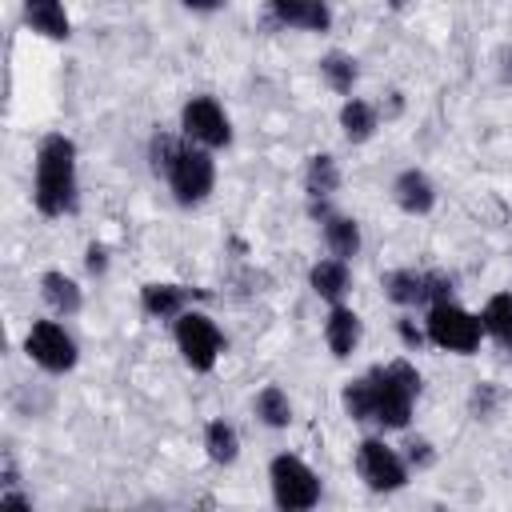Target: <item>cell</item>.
<instances>
[{
	"mask_svg": "<svg viewBox=\"0 0 512 512\" xmlns=\"http://www.w3.org/2000/svg\"><path fill=\"white\" fill-rule=\"evenodd\" d=\"M252 416H256V424H264L268 432H284V428H292V420H296V404H292V396H288L280 384H264V388L252 396Z\"/></svg>",
	"mask_w": 512,
	"mask_h": 512,
	"instance_id": "obj_23",
	"label": "cell"
},
{
	"mask_svg": "<svg viewBox=\"0 0 512 512\" xmlns=\"http://www.w3.org/2000/svg\"><path fill=\"white\" fill-rule=\"evenodd\" d=\"M20 16H24L28 32H36L44 40H56L60 44V40L72 36V16H68V8L60 0H28L20 8Z\"/></svg>",
	"mask_w": 512,
	"mask_h": 512,
	"instance_id": "obj_21",
	"label": "cell"
},
{
	"mask_svg": "<svg viewBox=\"0 0 512 512\" xmlns=\"http://www.w3.org/2000/svg\"><path fill=\"white\" fill-rule=\"evenodd\" d=\"M216 172H220L216 168V152L196 148V144L184 140V148H180V156H176V164H172L164 184H168V192H172V200L180 208H200L216 192Z\"/></svg>",
	"mask_w": 512,
	"mask_h": 512,
	"instance_id": "obj_9",
	"label": "cell"
},
{
	"mask_svg": "<svg viewBox=\"0 0 512 512\" xmlns=\"http://www.w3.org/2000/svg\"><path fill=\"white\" fill-rule=\"evenodd\" d=\"M400 456H404V464H408L412 472H428V468H436V460H440L436 444H432L428 436H420V432H404Z\"/></svg>",
	"mask_w": 512,
	"mask_h": 512,
	"instance_id": "obj_28",
	"label": "cell"
},
{
	"mask_svg": "<svg viewBox=\"0 0 512 512\" xmlns=\"http://www.w3.org/2000/svg\"><path fill=\"white\" fill-rule=\"evenodd\" d=\"M340 408H344V416H348L352 424H372L376 400H372V380H368V372L340 384Z\"/></svg>",
	"mask_w": 512,
	"mask_h": 512,
	"instance_id": "obj_25",
	"label": "cell"
},
{
	"mask_svg": "<svg viewBox=\"0 0 512 512\" xmlns=\"http://www.w3.org/2000/svg\"><path fill=\"white\" fill-rule=\"evenodd\" d=\"M36 288H40V300L48 304V312H52L56 320H64V324L84 312V284H80L72 272H64V268H44L40 280H36Z\"/></svg>",
	"mask_w": 512,
	"mask_h": 512,
	"instance_id": "obj_14",
	"label": "cell"
},
{
	"mask_svg": "<svg viewBox=\"0 0 512 512\" xmlns=\"http://www.w3.org/2000/svg\"><path fill=\"white\" fill-rule=\"evenodd\" d=\"M352 468L360 476V484L376 496H392L400 488H408L412 480V468L404 464L400 456V444H392L388 436H360L356 448H352Z\"/></svg>",
	"mask_w": 512,
	"mask_h": 512,
	"instance_id": "obj_4",
	"label": "cell"
},
{
	"mask_svg": "<svg viewBox=\"0 0 512 512\" xmlns=\"http://www.w3.org/2000/svg\"><path fill=\"white\" fill-rule=\"evenodd\" d=\"M480 324H484V336L492 344H500L504 352H512V288L504 292H492L480 308Z\"/></svg>",
	"mask_w": 512,
	"mask_h": 512,
	"instance_id": "obj_24",
	"label": "cell"
},
{
	"mask_svg": "<svg viewBox=\"0 0 512 512\" xmlns=\"http://www.w3.org/2000/svg\"><path fill=\"white\" fill-rule=\"evenodd\" d=\"M388 196H392V204H396L404 216H428V212L436 208V200H440L436 180H432L424 168H416V164H408V168H400V172L392 176Z\"/></svg>",
	"mask_w": 512,
	"mask_h": 512,
	"instance_id": "obj_11",
	"label": "cell"
},
{
	"mask_svg": "<svg viewBox=\"0 0 512 512\" xmlns=\"http://www.w3.org/2000/svg\"><path fill=\"white\" fill-rule=\"evenodd\" d=\"M320 240H324V252L336 256V260H344V264H352L364 252V228H360V220L348 216V212H340V208L320 224Z\"/></svg>",
	"mask_w": 512,
	"mask_h": 512,
	"instance_id": "obj_18",
	"label": "cell"
},
{
	"mask_svg": "<svg viewBox=\"0 0 512 512\" xmlns=\"http://www.w3.org/2000/svg\"><path fill=\"white\" fill-rule=\"evenodd\" d=\"M180 148H184V136H180V132H160V128H156V132L148 136V172H152L156 180H168V172H172Z\"/></svg>",
	"mask_w": 512,
	"mask_h": 512,
	"instance_id": "obj_26",
	"label": "cell"
},
{
	"mask_svg": "<svg viewBox=\"0 0 512 512\" xmlns=\"http://www.w3.org/2000/svg\"><path fill=\"white\" fill-rule=\"evenodd\" d=\"M108 268H112V248H108L104 240H88V244H84V272H88L92 280H104Z\"/></svg>",
	"mask_w": 512,
	"mask_h": 512,
	"instance_id": "obj_31",
	"label": "cell"
},
{
	"mask_svg": "<svg viewBox=\"0 0 512 512\" xmlns=\"http://www.w3.org/2000/svg\"><path fill=\"white\" fill-rule=\"evenodd\" d=\"M336 20L332 4L324 0H268L264 4V24L276 32H328Z\"/></svg>",
	"mask_w": 512,
	"mask_h": 512,
	"instance_id": "obj_10",
	"label": "cell"
},
{
	"mask_svg": "<svg viewBox=\"0 0 512 512\" xmlns=\"http://www.w3.org/2000/svg\"><path fill=\"white\" fill-rule=\"evenodd\" d=\"M504 404H508V392H504L496 380H476L472 392H468V416H472V420L492 424V420L504 412Z\"/></svg>",
	"mask_w": 512,
	"mask_h": 512,
	"instance_id": "obj_27",
	"label": "cell"
},
{
	"mask_svg": "<svg viewBox=\"0 0 512 512\" xmlns=\"http://www.w3.org/2000/svg\"><path fill=\"white\" fill-rule=\"evenodd\" d=\"M316 72H320V80H324V88H328L332 96H340V100L356 96V84H360V60H356L352 52H344V48H328V52H320Z\"/></svg>",
	"mask_w": 512,
	"mask_h": 512,
	"instance_id": "obj_20",
	"label": "cell"
},
{
	"mask_svg": "<svg viewBox=\"0 0 512 512\" xmlns=\"http://www.w3.org/2000/svg\"><path fill=\"white\" fill-rule=\"evenodd\" d=\"M424 332H428V348L452 352V356H472L488 340L484 324H480V312H472V308H464L456 300L428 308L424 312Z\"/></svg>",
	"mask_w": 512,
	"mask_h": 512,
	"instance_id": "obj_5",
	"label": "cell"
},
{
	"mask_svg": "<svg viewBox=\"0 0 512 512\" xmlns=\"http://www.w3.org/2000/svg\"><path fill=\"white\" fill-rule=\"evenodd\" d=\"M396 336H400L404 352H420V348H428V332H424V320H416L412 312H400V316H396Z\"/></svg>",
	"mask_w": 512,
	"mask_h": 512,
	"instance_id": "obj_30",
	"label": "cell"
},
{
	"mask_svg": "<svg viewBox=\"0 0 512 512\" xmlns=\"http://www.w3.org/2000/svg\"><path fill=\"white\" fill-rule=\"evenodd\" d=\"M368 380H372V424L380 428V436L388 432H408L412 428V412H416V400L424 392V372L416 368V360L408 356H392L384 364H372L368 368Z\"/></svg>",
	"mask_w": 512,
	"mask_h": 512,
	"instance_id": "obj_2",
	"label": "cell"
},
{
	"mask_svg": "<svg viewBox=\"0 0 512 512\" xmlns=\"http://www.w3.org/2000/svg\"><path fill=\"white\" fill-rule=\"evenodd\" d=\"M320 336H324V348L336 356V360H352V352L360 348L364 340V320L352 304H336L324 312V324H320Z\"/></svg>",
	"mask_w": 512,
	"mask_h": 512,
	"instance_id": "obj_15",
	"label": "cell"
},
{
	"mask_svg": "<svg viewBox=\"0 0 512 512\" xmlns=\"http://www.w3.org/2000/svg\"><path fill=\"white\" fill-rule=\"evenodd\" d=\"M0 512H36V504L24 488H4L0 492Z\"/></svg>",
	"mask_w": 512,
	"mask_h": 512,
	"instance_id": "obj_32",
	"label": "cell"
},
{
	"mask_svg": "<svg viewBox=\"0 0 512 512\" xmlns=\"http://www.w3.org/2000/svg\"><path fill=\"white\" fill-rule=\"evenodd\" d=\"M32 208L64 220L80 208V148L68 132H44L32 152Z\"/></svg>",
	"mask_w": 512,
	"mask_h": 512,
	"instance_id": "obj_1",
	"label": "cell"
},
{
	"mask_svg": "<svg viewBox=\"0 0 512 512\" xmlns=\"http://www.w3.org/2000/svg\"><path fill=\"white\" fill-rule=\"evenodd\" d=\"M188 308H196L188 284H176V280H148V284H140V312L148 320L176 324Z\"/></svg>",
	"mask_w": 512,
	"mask_h": 512,
	"instance_id": "obj_13",
	"label": "cell"
},
{
	"mask_svg": "<svg viewBox=\"0 0 512 512\" xmlns=\"http://www.w3.org/2000/svg\"><path fill=\"white\" fill-rule=\"evenodd\" d=\"M300 184H304L308 200H332L340 192V184H344V168H340V160L332 152H308Z\"/></svg>",
	"mask_w": 512,
	"mask_h": 512,
	"instance_id": "obj_19",
	"label": "cell"
},
{
	"mask_svg": "<svg viewBox=\"0 0 512 512\" xmlns=\"http://www.w3.org/2000/svg\"><path fill=\"white\" fill-rule=\"evenodd\" d=\"M180 136L188 140V144H196V148H208V152H224V148H232V116H228V108L216 100V96H208V92H196V96H188L184 104H180Z\"/></svg>",
	"mask_w": 512,
	"mask_h": 512,
	"instance_id": "obj_8",
	"label": "cell"
},
{
	"mask_svg": "<svg viewBox=\"0 0 512 512\" xmlns=\"http://www.w3.org/2000/svg\"><path fill=\"white\" fill-rule=\"evenodd\" d=\"M380 292H384V300L392 304V308H400V312H424L428 308V300H424V268H416V264H396V268H388L384 276H380Z\"/></svg>",
	"mask_w": 512,
	"mask_h": 512,
	"instance_id": "obj_16",
	"label": "cell"
},
{
	"mask_svg": "<svg viewBox=\"0 0 512 512\" xmlns=\"http://www.w3.org/2000/svg\"><path fill=\"white\" fill-rule=\"evenodd\" d=\"M200 448H204V456H208L216 468H232V464L240 460V448H244V444H240V432H236L232 420L212 416V420H204Z\"/></svg>",
	"mask_w": 512,
	"mask_h": 512,
	"instance_id": "obj_22",
	"label": "cell"
},
{
	"mask_svg": "<svg viewBox=\"0 0 512 512\" xmlns=\"http://www.w3.org/2000/svg\"><path fill=\"white\" fill-rule=\"evenodd\" d=\"M424 300H428V308L452 304V300H456V276L444 272V268H424ZM428 308H424V312H428Z\"/></svg>",
	"mask_w": 512,
	"mask_h": 512,
	"instance_id": "obj_29",
	"label": "cell"
},
{
	"mask_svg": "<svg viewBox=\"0 0 512 512\" xmlns=\"http://www.w3.org/2000/svg\"><path fill=\"white\" fill-rule=\"evenodd\" d=\"M268 496H272L276 512H312L324 496V480L304 456L276 452L268 460Z\"/></svg>",
	"mask_w": 512,
	"mask_h": 512,
	"instance_id": "obj_3",
	"label": "cell"
},
{
	"mask_svg": "<svg viewBox=\"0 0 512 512\" xmlns=\"http://www.w3.org/2000/svg\"><path fill=\"white\" fill-rule=\"evenodd\" d=\"M24 356L48 376H68L80 364V344H76V336L64 320L40 316L24 332Z\"/></svg>",
	"mask_w": 512,
	"mask_h": 512,
	"instance_id": "obj_6",
	"label": "cell"
},
{
	"mask_svg": "<svg viewBox=\"0 0 512 512\" xmlns=\"http://www.w3.org/2000/svg\"><path fill=\"white\" fill-rule=\"evenodd\" d=\"M172 344H176L184 368H192V372L204 376V372H212V368L220 364L228 340H224L220 324H216L204 308H188V312L172 324Z\"/></svg>",
	"mask_w": 512,
	"mask_h": 512,
	"instance_id": "obj_7",
	"label": "cell"
},
{
	"mask_svg": "<svg viewBox=\"0 0 512 512\" xmlns=\"http://www.w3.org/2000/svg\"><path fill=\"white\" fill-rule=\"evenodd\" d=\"M500 76H504V84L512 88V48H508V52L500 56Z\"/></svg>",
	"mask_w": 512,
	"mask_h": 512,
	"instance_id": "obj_33",
	"label": "cell"
},
{
	"mask_svg": "<svg viewBox=\"0 0 512 512\" xmlns=\"http://www.w3.org/2000/svg\"><path fill=\"white\" fill-rule=\"evenodd\" d=\"M380 108H376V100H368V96H348V100H340V108H336V128H340V136L348 140V144H368L376 132H380Z\"/></svg>",
	"mask_w": 512,
	"mask_h": 512,
	"instance_id": "obj_17",
	"label": "cell"
},
{
	"mask_svg": "<svg viewBox=\"0 0 512 512\" xmlns=\"http://www.w3.org/2000/svg\"><path fill=\"white\" fill-rule=\"evenodd\" d=\"M352 288H356L352 264H344V260H336V256H316V260L308 264V292H312L316 300H324L328 308L348 304Z\"/></svg>",
	"mask_w": 512,
	"mask_h": 512,
	"instance_id": "obj_12",
	"label": "cell"
}]
</instances>
